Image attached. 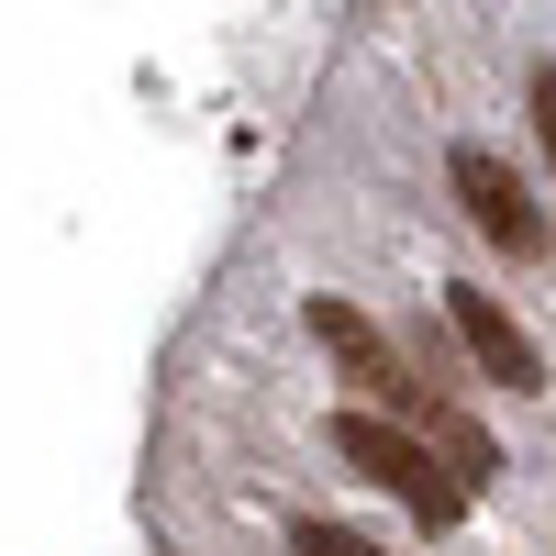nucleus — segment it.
I'll return each mask as SVG.
<instances>
[{"instance_id": "obj_3", "label": "nucleus", "mask_w": 556, "mask_h": 556, "mask_svg": "<svg viewBox=\"0 0 556 556\" xmlns=\"http://www.w3.org/2000/svg\"><path fill=\"white\" fill-rule=\"evenodd\" d=\"M445 178H456V201H468V223H479L490 245H513V256H545V212L523 201V178L501 167L490 146H456V156H445Z\"/></svg>"}, {"instance_id": "obj_1", "label": "nucleus", "mask_w": 556, "mask_h": 556, "mask_svg": "<svg viewBox=\"0 0 556 556\" xmlns=\"http://www.w3.org/2000/svg\"><path fill=\"white\" fill-rule=\"evenodd\" d=\"M334 456H345L356 479H379V490H390L424 534L468 523V479H456V468H445V456L412 434V424H390V412H334Z\"/></svg>"}, {"instance_id": "obj_5", "label": "nucleus", "mask_w": 556, "mask_h": 556, "mask_svg": "<svg viewBox=\"0 0 556 556\" xmlns=\"http://www.w3.org/2000/svg\"><path fill=\"white\" fill-rule=\"evenodd\" d=\"M412 434H424V445L445 456V468H456V479H468V501H479V490L501 479V445H490V434L468 424V412H445V401H424V412H412Z\"/></svg>"}, {"instance_id": "obj_4", "label": "nucleus", "mask_w": 556, "mask_h": 556, "mask_svg": "<svg viewBox=\"0 0 556 556\" xmlns=\"http://www.w3.org/2000/svg\"><path fill=\"white\" fill-rule=\"evenodd\" d=\"M445 323H456V345H468L501 390H545V356H534L523 323L501 312V290H468V278H456V290H445Z\"/></svg>"}, {"instance_id": "obj_7", "label": "nucleus", "mask_w": 556, "mask_h": 556, "mask_svg": "<svg viewBox=\"0 0 556 556\" xmlns=\"http://www.w3.org/2000/svg\"><path fill=\"white\" fill-rule=\"evenodd\" d=\"M534 134H545V167H556V67H534Z\"/></svg>"}, {"instance_id": "obj_2", "label": "nucleus", "mask_w": 556, "mask_h": 556, "mask_svg": "<svg viewBox=\"0 0 556 556\" xmlns=\"http://www.w3.org/2000/svg\"><path fill=\"white\" fill-rule=\"evenodd\" d=\"M312 334H323V356H334L345 367V379H356V401L367 412H390V424H401V412H424V379H412V367H401V345L379 334V323H367L356 301H334V290H312Z\"/></svg>"}, {"instance_id": "obj_6", "label": "nucleus", "mask_w": 556, "mask_h": 556, "mask_svg": "<svg viewBox=\"0 0 556 556\" xmlns=\"http://www.w3.org/2000/svg\"><path fill=\"white\" fill-rule=\"evenodd\" d=\"M290 556H390V545H367L345 523H290Z\"/></svg>"}]
</instances>
